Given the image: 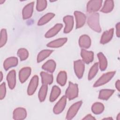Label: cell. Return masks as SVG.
<instances>
[{"mask_svg":"<svg viewBox=\"0 0 120 120\" xmlns=\"http://www.w3.org/2000/svg\"><path fill=\"white\" fill-rule=\"evenodd\" d=\"M7 80L9 88L13 89L16 83V73L15 70H12L8 73L7 76Z\"/></svg>","mask_w":120,"mask_h":120,"instance_id":"obj_15","label":"cell"},{"mask_svg":"<svg viewBox=\"0 0 120 120\" xmlns=\"http://www.w3.org/2000/svg\"><path fill=\"white\" fill-rule=\"evenodd\" d=\"M74 68L75 73L77 77L80 79L83 75L84 71V62L81 60H79L74 62Z\"/></svg>","mask_w":120,"mask_h":120,"instance_id":"obj_5","label":"cell"},{"mask_svg":"<svg viewBox=\"0 0 120 120\" xmlns=\"http://www.w3.org/2000/svg\"><path fill=\"white\" fill-rule=\"evenodd\" d=\"M17 64L18 59L15 57H11L5 60L3 63V67L6 70H8L10 68L16 66Z\"/></svg>","mask_w":120,"mask_h":120,"instance_id":"obj_17","label":"cell"},{"mask_svg":"<svg viewBox=\"0 0 120 120\" xmlns=\"http://www.w3.org/2000/svg\"><path fill=\"white\" fill-rule=\"evenodd\" d=\"M87 23L89 27L94 31L100 32L101 28L99 24V15L98 13H95L90 15L87 20Z\"/></svg>","mask_w":120,"mask_h":120,"instance_id":"obj_1","label":"cell"},{"mask_svg":"<svg viewBox=\"0 0 120 120\" xmlns=\"http://www.w3.org/2000/svg\"><path fill=\"white\" fill-rule=\"evenodd\" d=\"M51 50H44L39 52L37 56V62H40L47 58L52 52Z\"/></svg>","mask_w":120,"mask_h":120,"instance_id":"obj_30","label":"cell"},{"mask_svg":"<svg viewBox=\"0 0 120 120\" xmlns=\"http://www.w3.org/2000/svg\"><path fill=\"white\" fill-rule=\"evenodd\" d=\"M63 25L61 23H58L55 25L52 28L50 29L45 34L46 38H50L56 35L61 29Z\"/></svg>","mask_w":120,"mask_h":120,"instance_id":"obj_19","label":"cell"},{"mask_svg":"<svg viewBox=\"0 0 120 120\" xmlns=\"http://www.w3.org/2000/svg\"><path fill=\"white\" fill-rule=\"evenodd\" d=\"M117 120H120V113H119L117 115Z\"/></svg>","mask_w":120,"mask_h":120,"instance_id":"obj_41","label":"cell"},{"mask_svg":"<svg viewBox=\"0 0 120 120\" xmlns=\"http://www.w3.org/2000/svg\"><path fill=\"white\" fill-rule=\"evenodd\" d=\"M67 79V73L65 71H61L57 75V82L61 86L65 85Z\"/></svg>","mask_w":120,"mask_h":120,"instance_id":"obj_29","label":"cell"},{"mask_svg":"<svg viewBox=\"0 0 120 120\" xmlns=\"http://www.w3.org/2000/svg\"><path fill=\"white\" fill-rule=\"evenodd\" d=\"M81 55L82 61L86 64L91 62L94 59V53L93 52L88 51L84 49L81 50Z\"/></svg>","mask_w":120,"mask_h":120,"instance_id":"obj_13","label":"cell"},{"mask_svg":"<svg viewBox=\"0 0 120 120\" xmlns=\"http://www.w3.org/2000/svg\"><path fill=\"white\" fill-rule=\"evenodd\" d=\"M98 70V63L96 62L95 63L90 69L89 74H88V80H90L93 77H95Z\"/></svg>","mask_w":120,"mask_h":120,"instance_id":"obj_32","label":"cell"},{"mask_svg":"<svg viewBox=\"0 0 120 120\" xmlns=\"http://www.w3.org/2000/svg\"><path fill=\"white\" fill-rule=\"evenodd\" d=\"M0 82H1L2 80V79H3V74H2V73L1 71H0Z\"/></svg>","mask_w":120,"mask_h":120,"instance_id":"obj_40","label":"cell"},{"mask_svg":"<svg viewBox=\"0 0 120 120\" xmlns=\"http://www.w3.org/2000/svg\"><path fill=\"white\" fill-rule=\"evenodd\" d=\"M67 38H59L50 42L47 44V46L51 48H57L62 46L67 41Z\"/></svg>","mask_w":120,"mask_h":120,"instance_id":"obj_20","label":"cell"},{"mask_svg":"<svg viewBox=\"0 0 120 120\" xmlns=\"http://www.w3.org/2000/svg\"><path fill=\"white\" fill-rule=\"evenodd\" d=\"M38 84V77L35 75L31 78L27 89V93L29 95H33L35 92Z\"/></svg>","mask_w":120,"mask_h":120,"instance_id":"obj_9","label":"cell"},{"mask_svg":"<svg viewBox=\"0 0 120 120\" xmlns=\"http://www.w3.org/2000/svg\"><path fill=\"white\" fill-rule=\"evenodd\" d=\"M113 32L114 30L113 28L105 31L101 37L100 43L102 44H105L109 42L112 38Z\"/></svg>","mask_w":120,"mask_h":120,"instance_id":"obj_16","label":"cell"},{"mask_svg":"<svg viewBox=\"0 0 120 120\" xmlns=\"http://www.w3.org/2000/svg\"><path fill=\"white\" fill-rule=\"evenodd\" d=\"M115 87L117 89L118 91H120V81L119 80H117L115 83Z\"/></svg>","mask_w":120,"mask_h":120,"instance_id":"obj_39","label":"cell"},{"mask_svg":"<svg viewBox=\"0 0 120 120\" xmlns=\"http://www.w3.org/2000/svg\"><path fill=\"white\" fill-rule=\"evenodd\" d=\"M83 120H96V119L92 116L91 114H88L84 118L82 119Z\"/></svg>","mask_w":120,"mask_h":120,"instance_id":"obj_38","label":"cell"},{"mask_svg":"<svg viewBox=\"0 0 120 120\" xmlns=\"http://www.w3.org/2000/svg\"><path fill=\"white\" fill-rule=\"evenodd\" d=\"M54 15L55 14L52 13H49L45 14L39 20L38 22V25L41 26L46 24L49 22L54 16Z\"/></svg>","mask_w":120,"mask_h":120,"instance_id":"obj_27","label":"cell"},{"mask_svg":"<svg viewBox=\"0 0 120 120\" xmlns=\"http://www.w3.org/2000/svg\"><path fill=\"white\" fill-rule=\"evenodd\" d=\"M61 92L60 89L57 86L54 85L52 87L50 96V102L54 101L59 96Z\"/></svg>","mask_w":120,"mask_h":120,"instance_id":"obj_26","label":"cell"},{"mask_svg":"<svg viewBox=\"0 0 120 120\" xmlns=\"http://www.w3.org/2000/svg\"><path fill=\"white\" fill-rule=\"evenodd\" d=\"M67 103V98L63 96L55 104L53 109V112L55 114H58L61 113L64 109Z\"/></svg>","mask_w":120,"mask_h":120,"instance_id":"obj_7","label":"cell"},{"mask_svg":"<svg viewBox=\"0 0 120 120\" xmlns=\"http://www.w3.org/2000/svg\"><path fill=\"white\" fill-rule=\"evenodd\" d=\"M40 76L41 77L42 83L44 85L51 84L53 82V76L51 74L45 72H41Z\"/></svg>","mask_w":120,"mask_h":120,"instance_id":"obj_22","label":"cell"},{"mask_svg":"<svg viewBox=\"0 0 120 120\" xmlns=\"http://www.w3.org/2000/svg\"><path fill=\"white\" fill-rule=\"evenodd\" d=\"M34 2H31L26 5L22 9V15L23 19H28L32 15L33 11Z\"/></svg>","mask_w":120,"mask_h":120,"instance_id":"obj_12","label":"cell"},{"mask_svg":"<svg viewBox=\"0 0 120 120\" xmlns=\"http://www.w3.org/2000/svg\"><path fill=\"white\" fill-rule=\"evenodd\" d=\"M104 105L100 102H96L93 104L91 107L92 112L96 114L101 113L104 110Z\"/></svg>","mask_w":120,"mask_h":120,"instance_id":"obj_28","label":"cell"},{"mask_svg":"<svg viewBox=\"0 0 120 120\" xmlns=\"http://www.w3.org/2000/svg\"><path fill=\"white\" fill-rule=\"evenodd\" d=\"M5 2V0H0V4H3Z\"/></svg>","mask_w":120,"mask_h":120,"instance_id":"obj_42","label":"cell"},{"mask_svg":"<svg viewBox=\"0 0 120 120\" xmlns=\"http://www.w3.org/2000/svg\"><path fill=\"white\" fill-rule=\"evenodd\" d=\"M6 84L5 82H3L0 84V100L3 99L6 95Z\"/></svg>","mask_w":120,"mask_h":120,"instance_id":"obj_36","label":"cell"},{"mask_svg":"<svg viewBox=\"0 0 120 120\" xmlns=\"http://www.w3.org/2000/svg\"><path fill=\"white\" fill-rule=\"evenodd\" d=\"M79 45L80 46L83 48H88L91 45V39L90 38L86 35H83L80 36L79 39Z\"/></svg>","mask_w":120,"mask_h":120,"instance_id":"obj_18","label":"cell"},{"mask_svg":"<svg viewBox=\"0 0 120 120\" xmlns=\"http://www.w3.org/2000/svg\"><path fill=\"white\" fill-rule=\"evenodd\" d=\"M78 95V85L69 82L68 87L65 92V96L69 100H72L76 98Z\"/></svg>","mask_w":120,"mask_h":120,"instance_id":"obj_2","label":"cell"},{"mask_svg":"<svg viewBox=\"0 0 120 120\" xmlns=\"http://www.w3.org/2000/svg\"><path fill=\"white\" fill-rule=\"evenodd\" d=\"M97 56L99 60L98 65H99V68L100 70L101 71L105 70L107 66V61L106 57L101 52L98 53Z\"/></svg>","mask_w":120,"mask_h":120,"instance_id":"obj_24","label":"cell"},{"mask_svg":"<svg viewBox=\"0 0 120 120\" xmlns=\"http://www.w3.org/2000/svg\"><path fill=\"white\" fill-rule=\"evenodd\" d=\"M114 2L112 0H107L104 2V6L101 9V12L105 13H108L111 12L113 9Z\"/></svg>","mask_w":120,"mask_h":120,"instance_id":"obj_25","label":"cell"},{"mask_svg":"<svg viewBox=\"0 0 120 120\" xmlns=\"http://www.w3.org/2000/svg\"><path fill=\"white\" fill-rule=\"evenodd\" d=\"M63 20L65 23L64 32L65 33H68L72 30L74 26L73 17L71 15H67L63 18Z\"/></svg>","mask_w":120,"mask_h":120,"instance_id":"obj_11","label":"cell"},{"mask_svg":"<svg viewBox=\"0 0 120 120\" xmlns=\"http://www.w3.org/2000/svg\"><path fill=\"white\" fill-rule=\"evenodd\" d=\"M120 22H118L116 25V34L118 38L120 37Z\"/></svg>","mask_w":120,"mask_h":120,"instance_id":"obj_37","label":"cell"},{"mask_svg":"<svg viewBox=\"0 0 120 120\" xmlns=\"http://www.w3.org/2000/svg\"><path fill=\"white\" fill-rule=\"evenodd\" d=\"M31 68L30 67H24L22 68L19 73V78L22 83L24 82L31 74Z\"/></svg>","mask_w":120,"mask_h":120,"instance_id":"obj_14","label":"cell"},{"mask_svg":"<svg viewBox=\"0 0 120 120\" xmlns=\"http://www.w3.org/2000/svg\"><path fill=\"white\" fill-rule=\"evenodd\" d=\"M48 87L47 85L43 84L41 87L38 92V98L40 102H43L46 98Z\"/></svg>","mask_w":120,"mask_h":120,"instance_id":"obj_31","label":"cell"},{"mask_svg":"<svg viewBox=\"0 0 120 120\" xmlns=\"http://www.w3.org/2000/svg\"><path fill=\"white\" fill-rule=\"evenodd\" d=\"M102 0H92L88 1L87 4V11L90 13H95L99 10L102 6Z\"/></svg>","mask_w":120,"mask_h":120,"instance_id":"obj_4","label":"cell"},{"mask_svg":"<svg viewBox=\"0 0 120 120\" xmlns=\"http://www.w3.org/2000/svg\"><path fill=\"white\" fill-rule=\"evenodd\" d=\"M114 90L111 89H102L99 93L98 98L102 100H107L113 94Z\"/></svg>","mask_w":120,"mask_h":120,"instance_id":"obj_23","label":"cell"},{"mask_svg":"<svg viewBox=\"0 0 120 120\" xmlns=\"http://www.w3.org/2000/svg\"><path fill=\"white\" fill-rule=\"evenodd\" d=\"M17 55L21 61L26 60L29 56L28 51L25 48H20L17 51Z\"/></svg>","mask_w":120,"mask_h":120,"instance_id":"obj_33","label":"cell"},{"mask_svg":"<svg viewBox=\"0 0 120 120\" xmlns=\"http://www.w3.org/2000/svg\"><path fill=\"white\" fill-rule=\"evenodd\" d=\"M8 35L7 30L5 29H2L0 31V47L3 46L7 41Z\"/></svg>","mask_w":120,"mask_h":120,"instance_id":"obj_34","label":"cell"},{"mask_svg":"<svg viewBox=\"0 0 120 120\" xmlns=\"http://www.w3.org/2000/svg\"><path fill=\"white\" fill-rule=\"evenodd\" d=\"M56 63L53 60H49L42 66V68L50 73H53L56 68Z\"/></svg>","mask_w":120,"mask_h":120,"instance_id":"obj_21","label":"cell"},{"mask_svg":"<svg viewBox=\"0 0 120 120\" xmlns=\"http://www.w3.org/2000/svg\"><path fill=\"white\" fill-rule=\"evenodd\" d=\"M115 74V71H111L103 74L95 82V83L93 85V87H97L106 83L111 80V79L114 76Z\"/></svg>","mask_w":120,"mask_h":120,"instance_id":"obj_3","label":"cell"},{"mask_svg":"<svg viewBox=\"0 0 120 120\" xmlns=\"http://www.w3.org/2000/svg\"><path fill=\"white\" fill-rule=\"evenodd\" d=\"M47 1L45 0H38L37 1L36 9L39 11H42L44 10L46 7Z\"/></svg>","mask_w":120,"mask_h":120,"instance_id":"obj_35","label":"cell"},{"mask_svg":"<svg viewBox=\"0 0 120 120\" xmlns=\"http://www.w3.org/2000/svg\"><path fill=\"white\" fill-rule=\"evenodd\" d=\"M27 116V112L22 107H18L15 109L13 113V118L15 120L24 119Z\"/></svg>","mask_w":120,"mask_h":120,"instance_id":"obj_10","label":"cell"},{"mask_svg":"<svg viewBox=\"0 0 120 120\" xmlns=\"http://www.w3.org/2000/svg\"><path fill=\"white\" fill-rule=\"evenodd\" d=\"M82 104V101H78L74 104H73L69 108L67 115L66 119L67 120H71L72 119L76 114L77 112L80 109L81 105Z\"/></svg>","mask_w":120,"mask_h":120,"instance_id":"obj_6","label":"cell"},{"mask_svg":"<svg viewBox=\"0 0 120 120\" xmlns=\"http://www.w3.org/2000/svg\"><path fill=\"white\" fill-rule=\"evenodd\" d=\"M104 119H111V120H112V118H104Z\"/></svg>","mask_w":120,"mask_h":120,"instance_id":"obj_43","label":"cell"},{"mask_svg":"<svg viewBox=\"0 0 120 120\" xmlns=\"http://www.w3.org/2000/svg\"><path fill=\"white\" fill-rule=\"evenodd\" d=\"M74 15L76 20V28L79 29L82 27L86 21L85 15L80 11H75L74 12Z\"/></svg>","mask_w":120,"mask_h":120,"instance_id":"obj_8","label":"cell"}]
</instances>
